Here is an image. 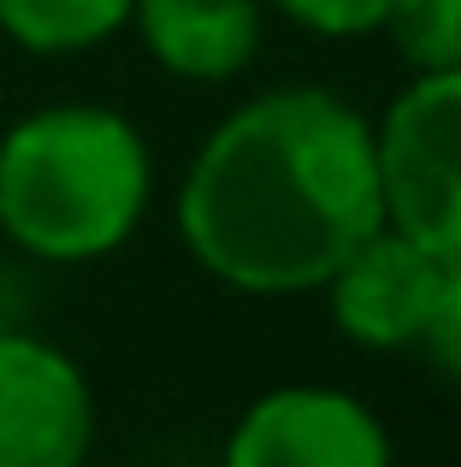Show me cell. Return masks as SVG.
<instances>
[{"label": "cell", "mask_w": 461, "mask_h": 467, "mask_svg": "<svg viewBox=\"0 0 461 467\" xmlns=\"http://www.w3.org/2000/svg\"><path fill=\"white\" fill-rule=\"evenodd\" d=\"M137 0H0V30L30 54H83L130 24Z\"/></svg>", "instance_id": "8"}, {"label": "cell", "mask_w": 461, "mask_h": 467, "mask_svg": "<svg viewBox=\"0 0 461 467\" xmlns=\"http://www.w3.org/2000/svg\"><path fill=\"white\" fill-rule=\"evenodd\" d=\"M384 225L461 261V71H415L373 125Z\"/></svg>", "instance_id": "3"}, {"label": "cell", "mask_w": 461, "mask_h": 467, "mask_svg": "<svg viewBox=\"0 0 461 467\" xmlns=\"http://www.w3.org/2000/svg\"><path fill=\"white\" fill-rule=\"evenodd\" d=\"M130 24L184 83H225L261 54V0H137Z\"/></svg>", "instance_id": "7"}, {"label": "cell", "mask_w": 461, "mask_h": 467, "mask_svg": "<svg viewBox=\"0 0 461 467\" xmlns=\"http://www.w3.org/2000/svg\"><path fill=\"white\" fill-rule=\"evenodd\" d=\"M379 225L373 125L332 89L242 101L178 183L184 249L242 296L320 290Z\"/></svg>", "instance_id": "1"}, {"label": "cell", "mask_w": 461, "mask_h": 467, "mask_svg": "<svg viewBox=\"0 0 461 467\" xmlns=\"http://www.w3.org/2000/svg\"><path fill=\"white\" fill-rule=\"evenodd\" d=\"M444 266L450 261L420 249L396 225H379L320 290L332 296V319L349 343H361V349H415L432 319V302H438Z\"/></svg>", "instance_id": "6"}, {"label": "cell", "mask_w": 461, "mask_h": 467, "mask_svg": "<svg viewBox=\"0 0 461 467\" xmlns=\"http://www.w3.org/2000/svg\"><path fill=\"white\" fill-rule=\"evenodd\" d=\"M154 160L113 107L66 101L0 137V231L36 261H101L149 213Z\"/></svg>", "instance_id": "2"}, {"label": "cell", "mask_w": 461, "mask_h": 467, "mask_svg": "<svg viewBox=\"0 0 461 467\" xmlns=\"http://www.w3.org/2000/svg\"><path fill=\"white\" fill-rule=\"evenodd\" d=\"M95 390L59 343L0 331V467H83Z\"/></svg>", "instance_id": "5"}, {"label": "cell", "mask_w": 461, "mask_h": 467, "mask_svg": "<svg viewBox=\"0 0 461 467\" xmlns=\"http://www.w3.org/2000/svg\"><path fill=\"white\" fill-rule=\"evenodd\" d=\"M225 467H396V450L361 397L332 385H278L230 426Z\"/></svg>", "instance_id": "4"}, {"label": "cell", "mask_w": 461, "mask_h": 467, "mask_svg": "<svg viewBox=\"0 0 461 467\" xmlns=\"http://www.w3.org/2000/svg\"><path fill=\"white\" fill-rule=\"evenodd\" d=\"M432 367H438L450 385H461V261L444 266V285H438V302H432V319L415 343Z\"/></svg>", "instance_id": "10"}, {"label": "cell", "mask_w": 461, "mask_h": 467, "mask_svg": "<svg viewBox=\"0 0 461 467\" xmlns=\"http://www.w3.org/2000/svg\"><path fill=\"white\" fill-rule=\"evenodd\" d=\"M272 6L313 36H373L391 0H272Z\"/></svg>", "instance_id": "11"}, {"label": "cell", "mask_w": 461, "mask_h": 467, "mask_svg": "<svg viewBox=\"0 0 461 467\" xmlns=\"http://www.w3.org/2000/svg\"><path fill=\"white\" fill-rule=\"evenodd\" d=\"M83 467H89V462H83Z\"/></svg>", "instance_id": "12"}, {"label": "cell", "mask_w": 461, "mask_h": 467, "mask_svg": "<svg viewBox=\"0 0 461 467\" xmlns=\"http://www.w3.org/2000/svg\"><path fill=\"white\" fill-rule=\"evenodd\" d=\"M379 30L415 71H461V0H391Z\"/></svg>", "instance_id": "9"}]
</instances>
